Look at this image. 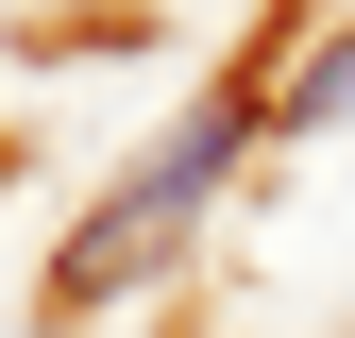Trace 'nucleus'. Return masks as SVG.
<instances>
[{
    "mask_svg": "<svg viewBox=\"0 0 355 338\" xmlns=\"http://www.w3.org/2000/svg\"><path fill=\"white\" fill-rule=\"evenodd\" d=\"M322 118H355V34H338L322 68H288V84H271V136H322Z\"/></svg>",
    "mask_w": 355,
    "mask_h": 338,
    "instance_id": "f03ea898",
    "label": "nucleus"
},
{
    "mask_svg": "<svg viewBox=\"0 0 355 338\" xmlns=\"http://www.w3.org/2000/svg\"><path fill=\"white\" fill-rule=\"evenodd\" d=\"M254 136H271V84H220V102H203V118H187V136H169V152L136 169V186H119V203H85V237L51 254V321H85L102 287H136L153 254L187 237L203 203H220V169H237Z\"/></svg>",
    "mask_w": 355,
    "mask_h": 338,
    "instance_id": "f257e3e1",
    "label": "nucleus"
}]
</instances>
